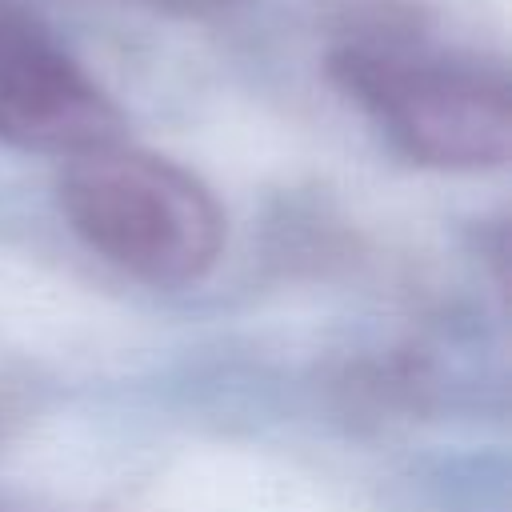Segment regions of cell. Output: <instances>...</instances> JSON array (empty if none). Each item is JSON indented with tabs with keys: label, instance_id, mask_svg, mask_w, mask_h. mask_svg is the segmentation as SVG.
Returning a JSON list of instances; mask_svg holds the SVG:
<instances>
[{
	"label": "cell",
	"instance_id": "3957f363",
	"mask_svg": "<svg viewBox=\"0 0 512 512\" xmlns=\"http://www.w3.org/2000/svg\"><path fill=\"white\" fill-rule=\"evenodd\" d=\"M120 136V108L52 32L24 12L0 8V140L72 160Z\"/></svg>",
	"mask_w": 512,
	"mask_h": 512
},
{
	"label": "cell",
	"instance_id": "277c9868",
	"mask_svg": "<svg viewBox=\"0 0 512 512\" xmlns=\"http://www.w3.org/2000/svg\"><path fill=\"white\" fill-rule=\"evenodd\" d=\"M164 12H180V16H208V12H224V8H236V4H248V0H148Z\"/></svg>",
	"mask_w": 512,
	"mask_h": 512
},
{
	"label": "cell",
	"instance_id": "7a4b0ae2",
	"mask_svg": "<svg viewBox=\"0 0 512 512\" xmlns=\"http://www.w3.org/2000/svg\"><path fill=\"white\" fill-rule=\"evenodd\" d=\"M332 80L416 164L448 172L500 168L512 152V104L500 72L392 44H344Z\"/></svg>",
	"mask_w": 512,
	"mask_h": 512
},
{
	"label": "cell",
	"instance_id": "6da1fadb",
	"mask_svg": "<svg viewBox=\"0 0 512 512\" xmlns=\"http://www.w3.org/2000/svg\"><path fill=\"white\" fill-rule=\"evenodd\" d=\"M60 212L96 256L160 288L200 280L224 248L216 196L188 168L120 140L68 160Z\"/></svg>",
	"mask_w": 512,
	"mask_h": 512
}]
</instances>
